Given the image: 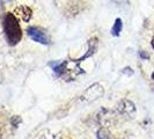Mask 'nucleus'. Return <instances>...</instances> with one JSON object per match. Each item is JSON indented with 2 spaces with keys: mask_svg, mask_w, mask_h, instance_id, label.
Masks as SVG:
<instances>
[{
  "mask_svg": "<svg viewBox=\"0 0 154 139\" xmlns=\"http://www.w3.org/2000/svg\"><path fill=\"white\" fill-rule=\"evenodd\" d=\"M2 29L5 37L11 46L16 45L22 39V29L20 27L19 20L14 13H6L2 19Z\"/></svg>",
  "mask_w": 154,
  "mask_h": 139,
  "instance_id": "nucleus-1",
  "label": "nucleus"
},
{
  "mask_svg": "<svg viewBox=\"0 0 154 139\" xmlns=\"http://www.w3.org/2000/svg\"><path fill=\"white\" fill-rule=\"evenodd\" d=\"M103 94H104L103 86L99 82H95L89 87H87L84 91V93L80 95V102H82L85 104L92 103L94 101L99 100L101 96H103Z\"/></svg>",
  "mask_w": 154,
  "mask_h": 139,
  "instance_id": "nucleus-2",
  "label": "nucleus"
},
{
  "mask_svg": "<svg viewBox=\"0 0 154 139\" xmlns=\"http://www.w3.org/2000/svg\"><path fill=\"white\" fill-rule=\"evenodd\" d=\"M116 111L118 115H121L126 119H133L137 113V109L131 100L122 99L116 103Z\"/></svg>",
  "mask_w": 154,
  "mask_h": 139,
  "instance_id": "nucleus-3",
  "label": "nucleus"
},
{
  "mask_svg": "<svg viewBox=\"0 0 154 139\" xmlns=\"http://www.w3.org/2000/svg\"><path fill=\"white\" fill-rule=\"evenodd\" d=\"M27 35L34 42H37L39 44H44V45L50 44V39H49L46 31L42 28H39V27H28L27 28Z\"/></svg>",
  "mask_w": 154,
  "mask_h": 139,
  "instance_id": "nucleus-4",
  "label": "nucleus"
},
{
  "mask_svg": "<svg viewBox=\"0 0 154 139\" xmlns=\"http://www.w3.org/2000/svg\"><path fill=\"white\" fill-rule=\"evenodd\" d=\"M96 119H97V123L100 124L102 128H108L110 125L115 124L116 115L114 111L107 108H102L96 116Z\"/></svg>",
  "mask_w": 154,
  "mask_h": 139,
  "instance_id": "nucleus-5",
  "label": "nucleus"
},
{
  "mask_svg": "<svg viewBox=\"0 0 154 139\" xmlns=\"http://www.w3.org/2000/svg\"><path fill=\"white\" fill-rule=\"evenodd\" d=\"M88 48H87V51H86V54L81 57V58H79V59H77L79 63L84 62L85 59H87V58H91L92 56H94L95 54V52L97 51V48H99V39L97 37H92V39H88Z\"/></svg>",
  "mask_w": 154,
  "mask_h": 139,
  "instance_id": "nucleus-6",
  "label": "nucleus"
},
{
  "mask_svg": "<svg viewBox=\"0 0 154 139\" xmlns=\"http://www.w3.org/2000/svg\"><path fill=\"white\" fill-rule=\"evenodd\" d=\"M14 14L16 17H20L24 22H29L32 16V9L29 6H17L14 9Z\"/></svg>",
  "mask_w": 154,
  "mask_h": 139,
  "instance_id": "nucleus-7",
  "label": "nucleus"
},
{
  "mask_svg": "<svg viewBox=\"0 0 154 139\" xmlns=\"http://www.w3.org/2000/svg\"><path fill=\"white\" fill-rule=\"evenodd\" d=\"M122 29H123V22H122V19H119V17H117L115 20V23H114V26H112V28H111V35L112 36H115V37H118L119 35H121V32H122Z\"/></svg>",
  "mask_w": 154,
  "mask_h": 139,
  "instance_id": "nucleus-8",
  "label": "nucleus"
},
{
  "mask_svg": "<svg viewBox=\"0 0 154 139\" xmlns=\"http://www.w3.org/2000/svg\"><path fill=\"white\" fill-rule=\"evenodd\" d=\"M96 137L97 139H115L108 130V128H102V126L96 132Z\"/></svg>",
  "mask_w": 154,
  "mask_h": 139,
  "instance_id": "nucleus-9",
  "label": "nucleus"
},
{
  "mask_svg": "<svg viewBox=\"0 0 154 139\" xmlns=\"http://www.w3.org/2000/svg\"><path fill=\"white\" fill-rule=\"evenodd\" d=\"M20 123H21V117H20V116H13V117L11 118V124H12L13 126H17Z\"/></svg>",
  "mask_w": 154,
  "mask_h": 139,
  "instance_id": "nucleus-10",
  "label": "nucleus"
},
{
  "mask_svg": "<svg viewBox=\"0 0 154 139\" xmlns=\"http://www.w3.org/2000/svg\"><path fill=\"white\" fill-rule=\"evenodd\" d=\"M139 56H140L141 59H148V58H149V54H147L146 51H144V50L139 51Z\"/></svg>",
  "mask_w": 154,
  "mask_h": 139,
  "instance_id": "nucleus-11",
  "label": "nucleus"
},
{
  "mask_svg": "<svg viewBox=\"0 0 154 139\" xmlns=\"http://www.w3.org/2000/svg\"><path fill=\"white\" fill-rule=\"evenodd\" d=\"M122 72H123V73H125V74H130V76H131V74H133V71L131 70V67H125Z\"/></svg>",
  "mask_w": 154,
  "mask_h": 139,
  "instance_id": "nucleus-12",
  "label": "nucleus"
},
{
  "mask_svg": "<svg viewBox=\"0 0 154 139\" xmlns=\"http://www.w3.org/2000/svg\"><path fill=\"white\" fill-rule=\"evenodd\" d=\"M1 14H4V5L2 4H0V16Z\"/></svg>",
  "mask_w": 154,
  "mask_h": 139,
  "instance_id": "nucleus-13",
  "label": "nucleus"
},
{
  "mask_svg": "<svg viewBox=\"0 0 154 139\" xmlns=\"http://www.w3.org/2000/svg\"><path fill=\"white\" fill-rule=\"evenodd\" d=\"M151 45H152V48H153V50H154V36L152 37V41H151Z\"/></svg>",
  "mask_w": 154,
  "mask_h": 139,
  "instance_id": "nucleus-14",
  "label": "nucleus"
},
{
  "mask_svg": "<svg viewBox=\"0 0 154 139\" xmlns=\"http://www.w3.org/2000/svg\"><path fill=\"white\" fill-rule=\"evenodd\" d=\"M152 79L154 80V71H153V73H152Z\"/></svg>",
  "mask_w": 154,
  "mask_h": 139,
  "instance_id": "nucleus-15",
  "label": "nucleus"
},
{
  "mask_svg": "<svg viewBox=\"0 0 154 139\" xmlns=\"http://www.w3.org/2000/svg\"><path fill=\"white\" fill-rule=\"evenodd\" d=\"M0 139H2V136H1V133H0Z\"/></svg>",
  "mask_w": 154,
  "mask_h": 139,
  "instance_id": "nucleus-16",
  "label": "nucleus"
}]
</instances>
